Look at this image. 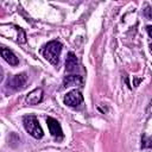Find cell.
Masks as SVG:
<instances>
[{"mask_svg": "<svg viewBox=\"0 0 152 152\" xmlns=\"http://www.w3.org/2000/svg\"><path fill=\"white\" fill-rule=\"evenodd\" d=\"M61 51H62V43L58 40H51L43 48L42 53L46 61H49L53 65H57L59 62Z\"/></svg>", "mask_w": 152, "mask_h": 152, "instance_id": "obj_1", "label": "cell"}, {"mask_svg": "<svg viewBox=\"0 0 152 152\" xmlns=\"http://www.w3.org/2000/svg\"><path fill=\"white\" fill-rule=\"evenodd\" d=\"M23 124H24V127L26 129V132L36 138V139H40L43 137V129L38 122V119L34 116V115H25L23 118Z\"/></svg>", "mask_w": 152, "mask_h": 152, "instance_id": "obj_2", "label": "cell"}, {"mask_svg": "<svg viewBox=\"0 0 152 152\" xmlns=\"http://www.w3.org/2000/svg\"><path fill=\"white\" fill-rule=\"evenodd\" d=\"M26 83H27V76L25 72H21V74H18V75H14L12 76L11 78H8L7 81V87L12 90H21L26 87Z\"/></svg>", "mask_w": 152, "mask_h": 152, "instance_id": "obj_3", "label": "cell"}, {"mask_svg": "<svg viewBox=\"0 0 152 152\" xmlns=\"http://www.w3.org/2000/svg\"><path fill=\"white\" fill-rule=\"evenodd\" d=\"M82 102H83V96H82L81 91L77 90V89H74V90L69 91V93L65 95V97H64V103H65L66 106L71 107V108L78 107Z\"/></svg>", "mask_w": 152, "mask_h": 152, "instance_id": "obj_4", "label": "cell"}, {"mask_svg": "<svg viewBox=\"0 0 152 152\" xmlns=\"http://www.w3.org/2000/svg\"><path fill=\"white\" fill-rule=\"evenodd\" d=\"M46 124H48V127H49V131L51 133V135L57 140V141H61L63 138H64V134H63V131H62V127L59 125V122L53 119V118H48L46 119Z\"/></svg>", "mask_w": 152, "mask_h": 152, "instance_id": "obj_5", "label": "cell"}, {"mask_svg": "<svg viewBox=\"0 0 152 152\" xmlns=\"http://www.w3.org/2000/svg\"><path fill=\"white\" fill-rule=\"evenodd\" d=\"M0 53H1V57H2L10 65H13V66L18 65L19 59H18V57L15 56V53H14L12 50L1 46V48H0Z\"/></svg>", "mask_w": 152, "mask_h": 152, "instance_id": "obj_6", "label": "cell"}, {"mask_svg": "<svg viewBox=\"0 0 152 152\" xmlns=\"http://www.w3.org/2000/svg\"><path fill=\"white\" fill-rule=\"evenodd\" d=\"M43 89L42 88H37L34 90H32L31 93L27 94L25 101L27 104H38L39 102H42L43 100Z\"/></svg>", "mask_w": 152, "mask_h": 152, "instance_id": "obj_7", "label": "cell"}, {"mask_svg": "<svg viewBox=\"0 0 152 152\" xmlns=\"http://www.w3.org/2000/svg\"><path fill=\"white\" fill-rule=\"evenodd\" d=\"M78 66V61H77V57L74 52H69L66 55V59H65V69L66 71H74L76 70Z\"/></svg>", "mask_w": 152, "mask_h": 152, "instance_id": "obj_8", "label": "cell"}, {"mask_svg": "<svg viewBox=\"0 0 152 152\" xmlns=\"http://www.w3.org/2000/svg\"><path fill=\"white\" fill-rule=\"evenodd\" d=\"M82 84V77L78 75H68L63 80V86L71 87V86H81Z\"/></svg>", "mask_w": 152, "mask_h": 152, "instance_id": "obj_9", "label": "cell"}, {"mask_svg": "<svg viewBox=\"0 0 152 152\" xmlns=\"http://www.w3.org/2000/svg\"><path fill=\"white\" fill-rule=\"evenodd\" d=\"M15 27H17V32H18V36H17L18 43H25L26 42V34H25L24 30L19 26H15Z\"/></svg>", "mask_w": 152, "mask_h": 152, "instance_id": "obj_10", "label": "cell"}, {"mask_svg": "<svg viewBox=\"0 0 152 152\" xmlns=\"http://www.w3.org/2000/svg\"><path fill=\"white\" fill-rule=\"evenodd\" d=\"M145 15L147 17V19H151V18H152V17H151V8H150L148 6H147L146 10H145Z\"/></svg>", "mask_w": 152, "mask_h": 152, "instance_id": "obj_11", "label": "cell"}, {"mask_svg": "<svg viewBox=\"0 0 152 152\" xmlns=\"http://www.w3.org/2000/svg\"><path fill=\"white\" fill-rule=\"evenodd\" d=\"M2 78H4V70H2V68L0 66V82L2 81Z\"/></svg>", "mask_w": 152, "mask_h": 152, "instance_id": "obj_12", "label": "cell"}, {"mask_svg": "<svg viewBox=\"0 0 152 152\" xmlns=\"http://www.w3.org/2000/svg\"><path fill=\"white\" fill-rule=\"evenodd\" d=\"M151 26H147V32H148V37H151Z\"/></svg>", "mask_w": 152, "mask_h": 152, "instance_id": "obj_13", "label": "cell"}]
</instances>
